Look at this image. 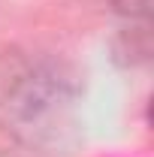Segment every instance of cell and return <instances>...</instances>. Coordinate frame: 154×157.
Listing matches in <instances>:
<instances>
[{
    "label": "cell",
    "mask_w": 154,
    "mask_h": 157,
    "mask_svg": "<svg viewBox=\"0 0 154 157\" xmlns=\"http://www.w3.org/2000/svg\"><path fill=\"white\" fill-rule=\"evenodd\" d=\"M0 130L42 157L70 154L82 139V78L64 58L9 45L0 52Z\"/></svg>",
    "instance_id": "cell-1"
},
{
    "label": "cell",
    "mask_w": 154,
    "mask_h": 157,
    "mask_svg": "<svg viewBox=\"0 0 154 157\" xmlns=\"http://www.w3.org/2000/svg\"><path fill=\"white\" fill-rule=\"evenodd\" d=\"M148 27H151L148 15L121 18V27L112 39V52L121 67H139L148 60V55H151V30Z\"/></svg>",
    "instance_id": "cell-2"
},
{
    "label": "cell",
    "mask_w": 154,
    "mask_h": 157,
    "mask_svg": "<svg viewBox=\"0 0 154 157\" xmlns=\"http://www.w3.org/2000/svg\"><path fill=\"white\" fill-rule=\"evenodd\" d=\"M0 157H6V154H0Z\"/></svg>",
    "instance_id": "cell-3"
}]
</instances>
